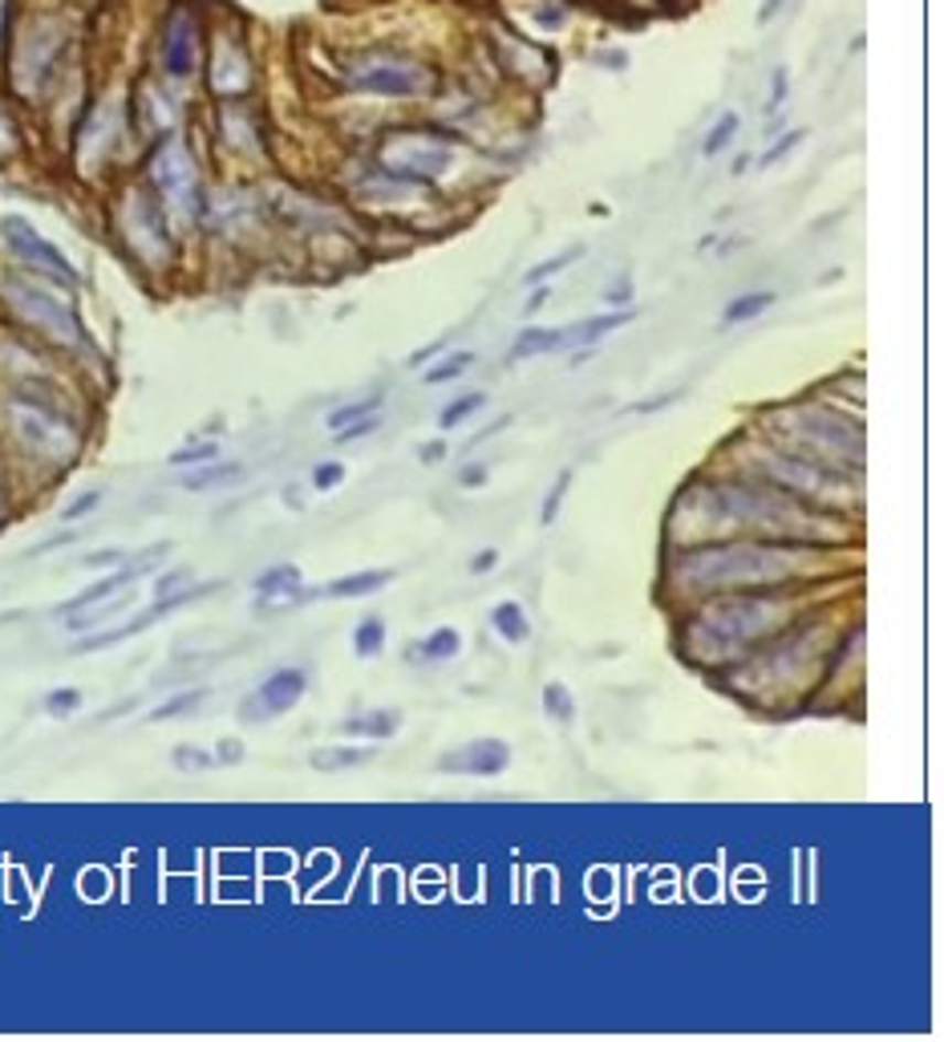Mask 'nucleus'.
Instances as JSON below:
<instances>
[{
	"label": "nucleus",
	"mask_w": 944,
	"mask_h": 1042,
	"mask_svg": "<svg viewBox=\"0 0 944 1042\" xmlns=\"http://www.w3.org/2000/svg\"><path fill=\"white\" fill-rule=\"evenodd\" d=\"M304 690H309V674L304 669H276V674H268V678L256 686V694H251L248 702L239 706V715L248 718V722H264V718H280L288 715L292 706L304 698Z\"/></svg>",
	"instance_id": "1"
},
{
	"label": "nucleus",
	"mask_w": 944,
	"mask_h": 1042,
	"mask_svg": "<svg viewBox=\"0 0 944 1042\" xmlns=\"http://www.w3.org/2000/svg\"><path fill=\"white\" fill-rule=\"evenodd\" d=\"M0 232H4V239H9V248L25 260V265H33V268H41V272H50V277H57V280H69L74 284L77 280V272H74V265L65 260L62 251L53 248L50 239L41 236L37 227H29L21 215H9L4 224H0Z\"/></svg>",
	"instance_id": "2"
},
{
	"label": "nucleus",
	"mask_w": 944,
	"mask_h": 1042,
	"mask_svg": "<svg viewBox=\"0 0 944 1042\" xmlns=\"http://www.w3.org/2000/svg\"><path fill=\"white\" fill-rule=\"evenodd\" d=\"M9 301L21 309V313L33 321V325L50 329L57 341H82V329H77V316L65 309L53 292L29 289V284H9Z\"/></svg>",
	"instance_id": "3"
},
{
	"label": "nucleus",
	"mask_w": 944,
	"mask_h": 1042,
	"mask_svg": "<svg viewBox=\"0 0 944 1042\" xmlns=\"http://www.w3.org/2000/svg\"><path fill=\"white\" fill-rule=\"evenodd\" d=\"M507 763H511V746L503 739L466 742V746L438 759V766H442V771H454V775H498V771H507Z\"/></svg>",
	"instance_id": "4"
},
{
	"label": "nucleus",
	"mask_w": 944,
	"mask_h": 1042,
	"mask_svg": "<svg viewBox=\"0 0 944 1042\" xmlns=\"http://www.w3.org/2000/svg\"><path fill=\"white\" fill-rule=\"evenodd\" d=\"M256 597H260L264 604L268 601H304V577H300L297 565H276L268 568V572H260V580H256Z\"/></svg>",
	"instance_id": "5"
},
{
	"label": "nucleus",
	"mask_w": 944,
	"mask_h": 1042,
	"mask_svg": "<svg viewBox=\"0 0 944 1042\" xmlns=\"http://www.w3.org/2000/svg\"><path fill=\"white\" fill-rule=\"evenodd\" d=\"M394 580L389 568H365V572H353V577L333 580L329 589H321V597H336V601H353V597H369V592H382Z\"/></svg>",
	"instance_id": "6"
},
{
	"label": "nucleus",
	"mask_w": 944,
	"mask_h": 1042,
	"mask_svg": "<svg viewBox=\"0 0 944 1042\" xmlns=\"http://www.w3.org/2000/svg\"><path fill=\"white\" fill-rule=\"evenodd\" d=\"M191 65H195V25L186 17H179L167 33V69L183 77L191 74Z\"/></svg>",
	"instance_id": "7"
},
{
	"label": "nucleus",
	"mask_w": 944,
	"mask_h": 1042,
	"mask_svg": "<svg viewBox=\"0 0 944 1042\" xmlns=\"http://www.w3.org/2000/svg\"><path fill=\"white\" fill-rule=\"evenodd\" d=\"M345 734H353V739H369V742H382V739H394L401 730V715L398 710H369V715H357L348 718Z\"/></svg>",
	"instance_id": "8"
},
{
	"label": "nucleus",
	"mask_w": 944,
	"mask_h": 1042,
	"mask_svg": "<svg viewBox=\"0 0 944 1042\" xmlns=\"http://www.w3.org/2000/svg\"><path fill=\"white\" fill-rule=\"evenodd\" d=\"M377 759V746H324L312 754L317 771H345V766H365Z\"/></svg>",
	"instance_id": "9"
},
{
	"label": "nucleus",
	"mask_w": 944,
	"mask_h": 1042,
	"mask_svg": "<svg viewBox=\"0 0 944 1042\" xmlns=\"http://www.w3.org/2000/svg\"><path fill=\"white\" fill-rule=\"evenodd\" d=\"M357 82L365 89H373V94H414V89L422 86V74H410V69L394 65V74H377V69H369V74H361Z\"/></svg>",
	"instance_id": "10"
},
{
	"label": "nucleus",
	"mask_w": 944,
	"mask_h": 1042,
	"mask_svg": "<svg viewBox=\"0 0 944 1042\" xmlns=\"http://www.w3.org/2000/svg\"><path fill=\"white\" fill-rule=\"evenodd\" d=\"M491 625H495L498 637L511 641V645L527 641V633H532L527 616H523V604H515V601H498V604H495V613H491Z\"/></svg>",
	"instance_id": "11"
},
{
	"label": "nucleus",
	"mask_w": 944,
	"mask_h": 1042,
	"mask_svg": "<svg viewBox=\"0 0 944 1042\" xmlns=\"http://www.w3.org/2000/svg\"><path fill=\"white\" fill-rule=\"evenodd\" d=\"M633 321V313H609V316H597V321H584L580 329H559V345H572V341H600L604 333H612V329H621V325H629Z\"/></svg>",
	"instance_id": "12"
},
{
	"label": "nucleus",
	"mask_w": 944,
	"mask_h": 1042,
	"mask_svg": "<svg viewBox=\"0 0 944 1042\" xmlns=\"http://www.w3.org/2000/svg\"><path fill=\"white\" fill-rule=\"evenodd\" d=\"M386 649V621L382 616H365L353 629V654L357 657H377Z\"/></svg>",
	"instance_id": "13"
},
{
	"label": "nucleus",
	"mask_w": 944,
	"mask_h": 1042,
	"mask_svg": "<svg viewBox=\"0 0 944 1042\" xmlns=\"http://www.w3.org/2000/svg\"><path fill=\"white\" fill-rule=\"evenodd\" d=\"M544 710H547V718L551 722H572L576 718V698H572V690L564 686V681H547L544 686Z\"/></svg>",
	"instance_id": "14"
},
{
	"label": "nucleus",
	"mask_w": 944,
	"mask_h": 1042,
	"mask_svg": "<svg viewBox=\"0 0 944 1042\" xmlns=\"http://www.w3.org/2000/svg\"><path fill=\"white\" fill-rule=\"evenodd\" d=\"M418 649H422L426 662H450V657H459V649H462L459 629H435Z\"/></svg>",
	"instance_id": "15"
},
{
	"label": "nucleus",
	"mask_w": 944,
	"mask_h": 1042,
	"mask_svg": "<svg viewBox=\"0 0 944 1042\" xmlns=\"http://www.w3.org/2000/svg\"><path fill=\"white\" fill-rule=\"evenodd\" d=\"M771 304H774V292H750V297H738V301L726 309L721 325H742V321H750V316L766 313Z\"/></svg>",
	"instance_id": "16"
},
{
	"label": "nucleus",
	"mask_w": 944,
	"mask_h": 1042,
	"mask_svg": "<svg viewBox=\"0 0 944 1042\" xmlns=\"http://www.w3.org/2000/svg\"><path fill=\"white\" fill-rule=\"evenodd\" d=\"M559 345V333H547V329H523L515 345H511V357H527V353H547Z\"/></svg>",
	"instance_id": "17"
},
{
	"label": "nucleus",
	"mask_w": 944,
	"mask_h": 1042,
	"mask_svg": "<svg viewBox=\"0 0 944 1042\" xmlns=\"http://www.w3.org/2000/svg\"><path fill=\"white\" fill-rule=\"evenodd\" d=\"M580 256H584V244H572L568 251H559V256L544 260L539 268H532V272H527L523 280H527V284H539V280H547V277H556V272H564V268L572 265V260H580Z\"/></svg>",
	"instance_id": "18"
},
{
	"label": "nucleus",
	"mask_w": 944,
	"mask_h": 1042,
	"mask_svg": "<svg viewBox=\"0 0 944 1042\" xmlns=\"http://www.w3.org/2000/svg\"><path fill=\"white\" fill-rule=\"evenodd\" d=\"M483 402H486L483 394H466V398H454V402H450L447 410H442V418H438V422H442V430L462 427V418H471Z\"/></svg>",
	"instance_id": "19"
},
{
	"label": "nucleus",
	"mask_w": 944,
	"mask_h": 1042,
	"mask_svg": "<svg viewBox=\"0 0 944 1042\" xmlns=\"http://www.w3.org/2000/svg\"><path fill=\"white\" fill-rule=\"evenodd\" d=\"M203 698H207V690H186V694H179V698H171V702H162L150 718H154V722H162V718H183V715H191Z\"/></svg>",
	"instance_id": "20"
},
{
	"label": "nucleus",
	"mask_w": 944,
	"mask_h": 1042,
	"mask_svg": "<svg viewBox=\"0 0 944 1042\" xmlns=\"http://www.w3.org/2000/svg\"><path fill=\"white\" fill-rule=\"evenodd\" d=\"M738 122H742V118H738L733 110H730V114H721L718 126L709 130V139H706V154H709V159H714V154H721V147H726V142H730L733 135H738Z\"/></svg>",
	"instance_id": "21"
},
{
	"label": "nucleus",
	"mask_w": 944,
	"mask_h": 1042,
	"mask_svg": "<svg viewBox=\"0 0 944 1042\" xmlns=\"http://www.w3.org/2000/svg\"><path fill=\"white\" fill-rule=\"evenodd\" d=\"M377 406H382V394H377V398H365V402L345 406V410H333V415H329V430H341L348 427V422H357V418H369Z\"/></svg>",
	"instance_id": "22"
},
{
	"label": "nucleus",
	"mask_w": 944,
	"mask_h": 1042,
	"mask_svg": "<svg viewBox=\"0 0 944 1042\" xmlns=\"http://www.w3.org/2000/svg\"><path fill=\"white\" fill-rule=\"evenodd\" d=\"M471 365H474V357H471V353H454V357H450V362L435 365V369H430V374H426V382H430V386H438V382H454V377H459V374H466V369H471Z\"/></svg>",
	"instance_id": "23"
},
{
	"label": "nucleus",
	"mask_w": 944,
	"mask_h": 1042,
	"mask_svg": "<svg viewBox=\"0 0 944 1042\" xmlns=\"http://www.w3.org/2000/svg\"><path fill=\"white\" fill-rule=\"evenodd\" d=\"M77 706H82V694L77 690H53L50 698H45V710H50L53 718L77 715Z\"/></svg>",
	"instance_id": "24"
},
{
	"label": "nucleus",
	"mask_w": 944,
	"mask_h": 1042,
	"mask_svg": "<svg viewBox=\"0 0 944 1042\" xmlns=\"http://www.w3.org/2000/svg\"><path fill=\"white\" fill-rule=\"evenodd\" d=\"M174 766H183V771H207V766H215V754L195 751V746H179V751H174Z\"/></svg>",
	"instance_id": "25"
},
{
	"label": "nucleus",
	"mask_w": 944,
	"mask_h": 1042,
	"mask_svg": "<svg viewBox=\"0 0 944 1042\" xmlns=\"http://www.w3.org/2000/svg\"><path fill=\"white\" fill-rule=\"evenodd\" d=\"M215 454H219V447L215 442H200V447H186V451L171 454L174 466H186V463H212Z\"/></svg>",
	"instance_id": "26"
},
{
	"label": "nucleus",
	"mask_w": 944,
	"mask_h": 1042,
	"mask_svg": "<svg viewBox=\"0 0 944 1042\" xmlns=\"http://www.w3.org/2000/svg\"><path fill=\"white\" fill-rule=\"evenodd\" d=\"M236 475H239V466H215V471H200V475H191V479H186V487L203 491V487H212V483H224V479H236Z\"/></svg>",
	"instance_id": "27"
},
{
	"label": "nucleus",
	"mask_w": 944,
	"mask_h": 1042,
	"mask_svg": "<svg viewBox=\"0 0 944 1042\" xmlns=\"http://www.w3.org/2000/svg\"><path fill=\"white\" fill-rule=\"evenodd\" d=\"M803 139H807V130H795V135H786V139H779V142H774V147H771V151L762 154L759 163H762V166L779 163V159H783V154H791V151H795V147H798V142H803Z\"/></svg>",
	"instance_id": "28"
},
{
	"label": "nucleus",
	"mask_w": 944,
	"mask_h": 1042,
	"mask_svg": "<svg viewBox=\"0 0 944 1042\" xmlns=\"http://www.w3.org/2000/svg\"><path fill=\"white\" fill-rule=\"evenodd\" d=\"M341 479H345V466H341V463H321L317 471H312V487L333 491Z\"/></svg>",
	"instance_id": "29"
},
{
	"label": "nucleus",
	"mask_w": 944,
	"mask_h": 1042,
	"mask_svg": "<svg viewBox=\"0 0 944 1042\" xmlns=\"http://www.w3.org/2000/svg\"><path fill=\"white\" fill-rule=\"evenodd\" d=\"M568 483H572V475L564 471V475L556 479V487H551V495H547V503H544V524H551V519H556L559 503H564V495H568Z\"/></svg>",
	"instance_id": "30"
},
{
	"label": "nucleus",
	"mask_w": 944,
	"mask_h": 1042,
	"mask_svg": "<svg viewBox=\"0 0 944 1042\" xmlns=\"http://www.w3.org/2000/svg\"><path fill=\"white\" fill-rule=\"evenodd\" d=\"M377 427H382V422H377V418L369 415V418H357V427H341V430H333V434H336L341 442H353V439H365V434H373Z\"/></svg>",
	"instance_id": "31"
},
{
	"label": "nucleus",
	"mask_w": 944,
	"mask_h": 1042,
	"mask_svg": "<svg viewBox=\"0 0 944 1042\" xmlns=\"http://www.w3.org/2000/svg\"><path fill=\"white\" fill-rule=\"evenodd\" d=\"M98 499H101L98 491H89V495H82V499H77V503H69V507H65V519H77V515H86L89 507H98Z\"/></svg>",
	"instance_id": "32"
},
{
	"label": "nucleus",
	"mask_w": 944,
	"mask_h": 1042,
	"mask_svg": "<svg viewBox=\"0 0 944 1042\" xmlns=\"http://www.w3.org/2000/svg\"><path fill=\"white\" fill-rule=\"evenodd\" d=\"M244 759V746H239L236 739H224L219 742V754H215V763H239Z\"/></svg>",
	"instance_id": "33"
},
{
	"label": "nucleus",
	"mask_w": 944,
	"mask_h": 1042,
	"mask_svg": "<svg viewBox=\"0 0 944 1042\" xmlns=\"http://www.w3.org/2000/svg\"><path fill=\"white\" fill-rule=\"evenodd\" d=\"M495 565H498V552H495V548H483V552H479V556L471 560L474 572H491Z\"/></svg>",
	"instance_id": "34"
},
{
	"label": "nucleus",
	"mask_w": 944,
	"mask_h": 1042,
	"mask_svg": "<svg viewBox=\"0 0 944 1042\" xmlns=\"http://www.w3.org/2000/svg\"><path fill=\"white\" fill-rule=\"evenodd\" d=\"M486 466H462V487H483Z\"/></svg>",
	"instance_id": "35"
},
{
	"label": "nucleus",
	"mask_w": 944,
	"mask_h": 1042,
	"mask_svg": "<svg viewBox=\"0 0 944 1042\" xmlns=\"http://www.w3.org/2000/svg\"><path fill=\"white\" fill-rule=\"evenodd\" d=\"M422 463H442V454H447V442H426L422 451Z\"/></svg>",
	"instance_id": "36"
},
{
	"label": "nucleus",
	"mask_w": 944,
	"mask_h": 1042,
	"mask_svg": "<svg viewBox=\"0 0 944 1042\" xmlns=\"http://www.w3.org/2000/svg\"><path fill=\"white\" fill-rule=\"evenodd\" d=\"M544 304H547V289H539V292H535V297H532V301L523 304V316L539 313V309H544Z\"/></svg>",
	"instance_id": "37"
},
{
	"label": "nucleus",
	"mask_w": 944,
	"mask_h": 1042,
	"mask_svg": "<svg viewBox=\"0 0 944 1042\" xmlns=\"http://www.w3.org/2000/svg\"><path fill=\"white\" fill-rule=\"evenodd\" d=\"M783 98H786V74L779 69V74H774V101L771 106H783Z\"/></svg>",
	"instance_id": "38"
},
{
	"label": "nucleus",
	"mask_w": 944,
	"mask_h": 1042,
	"mask_svg": "<svg viewBox=\"0 0 944 1042\" xmlns=\"http://www.w3.org/2000/svg\"><path fill=\"white\" fill-rule=\"evenodd\" d=\"M779 9H783V0H766V4H762V13H759L762 25H766V21H771V17L779 13Z\"/></svg>",
	"instance_id": "39"
}]
</instances>
